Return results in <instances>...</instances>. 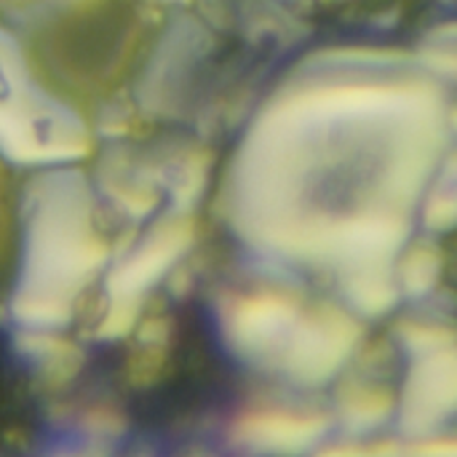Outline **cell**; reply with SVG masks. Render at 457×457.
<instances>
[{
	"mask_svg": "<svg viewBox=\"0 0 457 457\" xmlns=\"http://www.w3.org/2000/svg\"><path fill=\"white\" fill-rule=\"evenodd\" d=\"M439 273H442V254L434 246L420 244L402 260L394 276L399 289H404L407 295H426L436 287Z\"/></svg>",
	"mask_w": 457,
	"mask_h": 457,
	"instance_id": "8",
	"label": "cell"
},
{
	"mask_svg": "<svg viewBox=\"0 0 457 457\" xmlns=\"http://www.w3.org/2000/svg\"><path fill=\"white\" fill-rule=\"evenodd\" d=\"M359 324L340 308H321L319 313L295 324L281 348V367L303 386L329 380L359 343Z\"/></svg>",
	"mask_w": 457,
	"mask_h": 457,
	"instance_id": "2",
	"label": "cell"
},
{
	"mask_svg": "<svg viewBox=\"0 0 457 457\" xmlns=\"http://www.w3.org/2000/svg\"><path fill=\"white\" fill-rule=\"evenodd\" d=\"M24 228L13 316L32 329H51L70 319L75 297L107 260L86 179L75 171L37 174L27 185Z\"/></svg>",
	"mask_w": 457,
	"mask_h": 457,
	"instance_id": "1",
	"label": "cell"
},
{
	"mask_svg": "<svg viewBox=\"0 0 457 457\" xmlns=\"http://www.w3.org/2000/svg\"><path fill=\"white\" fill-rule=\"evenodd\" d=\"M297 321L300 305L281 292L236 295L222 308L228 343L249 359L281 356V348Z\"/></svg>",
	"mask_w": 457,
	"mask_h": 457,
	"instance_id": "3",
	"label": "cell"
},
{
	"mask_svg": "<svg viewBox=\"0 0 457 457\" xmlns=\"http://www.w3.org/2000/svg\"><path fill=\"white\" fill-rule=\"evenodd\" d=\"M455 182H453V169L445 174V179L436 182L434 195L426 201L423 217L431 230H450L455 225Z\"/></svg>",
	"mask_w": 457,
	"mask_h": 457,
	"instance_id": "10",
	"label": "cell"
},
{
	"mask_svg": "<svg viewBox=\"0 0 457 457\" xmlns=\"http://www.w3.org/2000/svg\"><path fill=\"white\" fill-rule=\"evenodd\" d=\"M391 410H394L391 396L375 388H359L343 399V415L348 426H356V428H370V426L383 423L391 415Z\"/></svg>",
	"mask_w": 457,
	"mask_h": 457,
	"instance_id": "9",
	"label": "cell"
},
{
	"mask_svg": "<svg viewBox=\"0 0 457 457\" xmlns=\"http://www.w3.org/2000/svg\"><path fill=\"white\" fill-rule=\"evenodd\" d=\"M327 431V418L297 415L289 410H260L236 426V439L265 455L292 457L311 450Z\"/></svg>",
	"mask_w": 457,
	"mask_h": 457,
	"instance_id": "6",
	"label": "cell"
},
{
	"mask_svg": "<svg viewBox=\"0 0 457 457\" xmlns=\"http://www.w3.org/2000/svg\"><path fill=\"white\" fill-rule=\"evenodd\" d=\"M457 375L453 345L418 353V364L404 388L402 426L410 434H431L455 410Z\"/></svg>",
	"mask_w": 457,
	"mask_h": 457,
	"instance_id": "5",
	"label": "cell"
},
{
	"mask_svg": "<svg viewBox=\"0 0 457 457\" xmlns=\"http://www.w3.org/2000/svg\"><path fill=\"white\" fill-rule=\"evenodd\" d=\"M193 222L185 217L166 220L150 230L110 273L107 292L112 303H137L155 281H161L193 244Z\"/></svg>",
	"mask_w": 457,
	"mask_h": 457,
	"instance_id": "4",
	"label": "cell"
},
{
	"mask_svg": "<svg viewBox=\"0 0 457 457\" xmlns=\"http://www.w3.org/2000/svg\"><path fill=\"white\" fill-rule=\"evenodd\" d=\"M345 297L364 316H380L391 311L399 297L391 262H372L345 270Z\"/></svg>",
	"mask_w": 457,
	"mask_h": 457,
	"instance_id": "7",
	"label": "cell"
}]
</instances>
